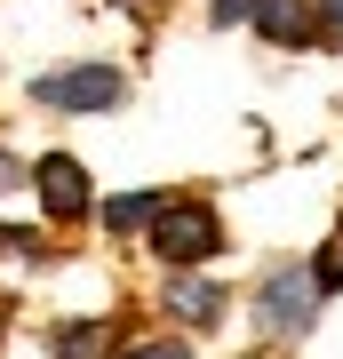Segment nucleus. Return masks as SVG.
<instances>
[{
	"label": "nucleus",
	"instance_id": "f257e3e1",
	"mask_svg": "<svg viewBox=\"0 0 343 359\" xmlns=\"http://www.w3.org/2000/svg\"><path fill=\"white\" fill-rule=\"evenodd\" d=\"M152 248L168 264H208L224 248V231H216L208 208H160V216H152Z\"/></svg>",
	"mask_w": 343,
	"mask_h": 359
},
{
	"label": "nucleus",
	"instance_id": "f03ea898",
	"mask_svg": "<svg viewBox=\"0 0 343 359\" xmlns=\"http://www.w3.org/2000/svg\"><path fill=\"white\" fill-rule=\"evenodd\" d=\"M32 96L56 104V112H104V104L120 96V80L104 72V65H80V72H48V80H32Z\"/></svg>",
	"mask_w": 343,
	"mask_h": 359
},
{
	"label": "nucleus",
	"instance_id": "7ed1b4c3",
	"mask_svg": "<svg viewBox=\"0 0 343 359\" xmlns=\"http://www.w3.org/2000/svg\"><path fill=\"white\" fill-rule=\"evenodd\" d=\"M311 304H319L311 271H271V280H264V327L271 335H304L311 327Z\"/></svg>",
	"mask_w": 343,
	"mask_h": 359
},
{
	"label": "nucleus",
	"instance_id": "20e7f679",
	"mask_svg": "<svg viewBox=\"0 0 343 359\" xmlns=\"http://www.w3.org/2000/svg\"><path fill=\"white\" fill-rule=\"evenodd\" d=\"M32 192H40V208H48V216H80V208H88V176H80V160L48 152V160L32 168Z\"/></svg>",
	"mask_w": 343,
	"mask_h": 359
},
{
	"label": "nucleus",
	"instance_id": "39448f33",
	"mask_svg": "<svg viewBox=\"0 0 343 359\" xmlns=\"http://www.w3.org/2000/svg\"><path fill=\"white\" fill-rule=\"evenodd\" d=\"M168 311H176L184 327H208V320L224 311V295L208 287V280H168Z\"/></svg>",
	"mask_w": 343,
	"mask_h": 359
},
{
	"label": "nucleus",
	"instance_id": "423d86ee",
	"mask_svg": "<svg viewBox=\"0 0 343 359\" xmlns=\"http://www.w3.org/2000/svg\"><path fill=\"white\" fill-rule=\"evenodd\" d=\"M255 25H264L271 40H304L311 16H304V0H255Z\"/></svg>",
	"mask_w": 343,
	"mask_h": 359
},
{
	"label": "nucleus",
	"instance_id": "0eeeda50",
	"mask_svg": "<svg viewBox=\"0 0 343 359\" xmlns=\"http://www.w3.org/2000/svg\"><path fill=\"white\" fill-rule=\"evenodd\" d=\"M104 344H112L104 320H72V327L56 335V359H104Z\"/></svg>",
	"mask_w": 343,
	"mask_h": 359
},
{
	"label": "nucleus",
	"instance_id": "6e6552de",
	"mask_svg": "<svg viewBox=\"0 0 343 359\" xmlns=\"http://www.w3.org/2000/svg\"><path fill=\"white\" fill-rule=\"evenodd\" d=\"M160 192H128V200H112V208H104V224H112V231H136V224H152L160 216Z\"/></svg>",
	"mask_w": 343,
	"mask_h": 359
},
{
	"label": "nucleus",
	"instance_id": "1a4fd4ad",
	"mask_svg": "<svg viewBox=\"0 0 343 359\" xmlns=\"http://www.w3.org/2000/svg\"><path fill=\"white\" fill-rule=\"evenodd\" d=\"M319 40H328V48H343V0H319Z\"/></svg>",
	"mask_w": 343,
	"mask_h": 359
},
{
	"label": "nucleus",
	"instance_id": "9d476101",
	"mask_svg": "<svg viewBox=\"0 0 343 359\" xmlns=\"http://www.w3.org/2000/svg\"><path fill=\"white\" fill-rule=\"evenodd\" d=\"M240 16H255V0H216V25H240Z\"/></svg>",
	"mask_w": 343,
	"mask_h": 359
},
{
	"label": "nucleus",
	"instance_id": "9b49d317",
	"mask_svg": "<svg viewBox=\"0 0 343 359\" xmlns=\"http://www.w3.org/2000/svg\"><path fill=\"white\" fill-rule=\"evenodd\" d=\"M128 359H191L184 344H144V351H128Z\"/></svg>",
	"mask_w": 343,
	"mask_h": 359
},
{
	"label": "nucleus",
	"instance_id": "f8f14e48",
	"mask_svg": "<svg viewBox=\"0 0 343 359\" xmlns=\"http://www.w3.org/2000/svg\"><path fill=\"white\" fill-rule=\"evenodd\" d=\"M16 184H25V168H16L8 152H0V192H16Z\"/></svg>",
	"mask_w": 343,
	"mask_h": 359
}]
</instances>
